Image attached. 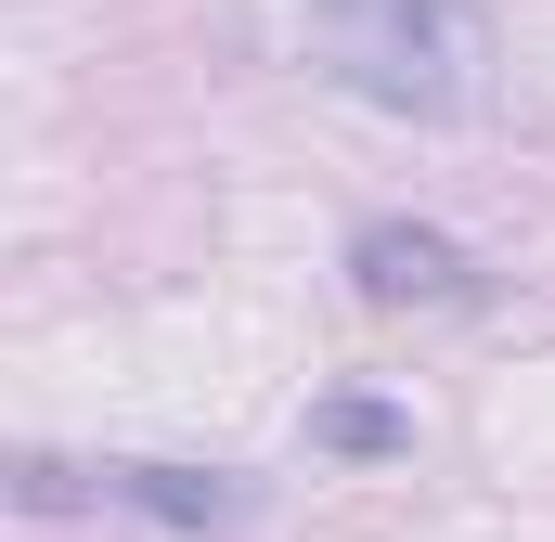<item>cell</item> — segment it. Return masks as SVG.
I'll return each instance as SVG.
<instances>
[{
    "label": "cell",
    "mask_w": 555,
    "mask_h": 542,
    "mask_svg": "<svg viewBox=\"0 0 555 542\" xmlns=\"http://www.w3.org/2000/svg\"><path fill=\"white\" fill-rule=\"evenodd\" d=\"M310 39L362 104H401V117H465L491 65V26L465 0H310Z\"/></svg>",
    "instance_id": "6da1fadb"
},
{
    "label": "cell",
    "mask_w": 555,
    "mask_h": 542,
    "mask_svg": "<svg viewBox=\"0 0 555 542\" xmlns=\"http://www.w3.org/2000/svg\"><path fill=\"white\" fill-rule=\"evenodd\" d=\"M349 284L375 310H465L478 297V259L439 233V220H362L349 233Z\"/></svg>",
    "instance_id": "7a4b0ae2"
},
{
    "label": "cell",
    "mask_w": 555,
    "mask_h": 542,
    "mask_svg": "<svg viewBox=\"0 0 555 542\" xmlns=\"http://www.w3.org/2000/svg\"><path fill=\"white\" fill-rule=\"evenodd\" d=\"M104 504H130V517H155V530H181V542L259 517V491L220 478V465H104Z\"/></svg>",
    "instance_id": "3957f363"
},
{
    "label": "cell",
    "mask_w": 555,
    "mask_h": 542,
    "mask_svg": "<svg viewBox=\"0 0 555 542\" xmlns=\"http://www.w3.org/2000/svg\"><path fill=\"white\" fill-rule=\"evenodd\" d=\"M310 452L388 465V452H414V413H401V401H375V388H336V401H310Z\"/></svg>",
    "instance_id": "277c9868"
},
{
    "label": "cell",
    "mask_w": 555,
    "mask_h": 542,
    "mask_svg": "<svg viewBox=\"0 0 555 542\" xmlns=\"http://www.w3.org/2000/svg\"><path fill=\"white\" fill-rule=\"evenodd\" d=\"M13 504H26V517H65V504H78V478H65L52 452H26V465H13Z\"/></svg>",
    "instance_id": "5b68a950"
}]
</instances>
